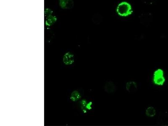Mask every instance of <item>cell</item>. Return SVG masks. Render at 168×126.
<instances>
[{
    "instance_id": "obj_3",
    "label": "cell",
    "mask_w": 168,
    "mask_h": 126,
    "mask_svg": "<svg viewBox=\"0 0 168 126\" xmlns=\"http://www.w3.org/2000/svg\"><path fill=\"white\" fill-rule=\"evenodd\" d=\"M126 89L128 93H134L138 90V85L135 81H131L128 82L126 84Z\"/></svg>"
},
{
    "instance_id": "obj_10",
    "label": "cell",
    "mask_w": 168,
    "mask_h": 126,
    "mask_svg": "<svg viewBox=\"0 0 168 126\" xmlns=\"http://www.w3.org/2000/svg\"><path fill=\"white\" fill-rule=\"evenodd\" d=\"M80 95L79 93L77 91H75L72 94L71 99H72L73 100H74V101H76V100H78L80 98Z\"/></svg>"
},
{
    "instance_id": "obj_4",
    "label": "cell",
    "mask_w": 168,
    "mask_h": 126,
    "mask_svg": "<svg viewBox=\"0 0 168 126\" xmlns=\"http://www.w3.org/2000/svg\"><path fill=\"white\" fill-rule=\"evenodd\" d=\"M152 14L149 13L143 14L140 17L141 23L145 25L149 24L150 22H152Z\"/></svg>"
},
{
    "instance_id": "obj_2",
    "label": "cell",
    "mask_w": 168,
    "mask_h": 126,
    "mask_svg": "<svg viewBox=\"0 0 168 126\" xmlns=\"http://www.w3.org/2000/svg\"><path fill=\"white\" fill-rule=\"evenodd\" d=\"M152 80L155 85L159 86L163 85L166 79L164 77V72L162 69L158 68L154 72Z\"/></svg>"
},
{
    "instance_id": "obj_5",
    "label": "cell",
    "mask_w": 168,
    "mask_h": 126,
    "mask_svg": "<svg viewBox=\"0 0 168 126\" xmlns=\"http://www.w3.org/2000/svg\"><path fill=\"white\" fill-rule=\"evenodd\" d=\"M117 90V87L114 83L111 81H109L106 83L104 85V91L108 93H115Z\"/></svg>"
},
{
    "instance_id": "obj_8",
    "label": "cell",
    "mask_w": 168,
    "mask_h": 126,
    "mask_svg": "<svg viewBox=\"0 0 168 126\" xmlns=\"http://www.w3.org/2000/svg\"><path fill=\"white\" fill-rule=\"evenodd\" d=\"M156 110L153 106H149L146 109V115L148 117H153L156 115Z\"/></svg>"
},
{
    "instance_id": "obj_1",
    "label": "cell",
    "mask_w": 168,
    "mask_h": 126,
    "mask_svg": "<svg viewBox=\"0 0 168 126\" xmlns=\"http://www.w3.org/2000/svg\"><path fill=\"white\" fill-rule=\"evenodd\" d=\"M116 12L119 16L125 17L131 15L133 11L130 3L127 2L123 1L117 5Z\"/></svg>"
},
{
    "instance_id": "obj_7",
    "label": "cell",
    "mask_w": 168,
    "mask_h": 126,
    "mask_svg": "<svg viewBox=\"0 0 168 126\" xmlns=\"http://www.w3.org/2000/svg\"><path fill=\"white\" fill-rule=\"evenodd\" d=\"M63 61L66 64H71L74 62L73 55L70 53H66L64 56Z\"/></svg>"
},
{
    "instance_id": "obj_6",
    "label": "cell",
    "mask_w": 168,
    "mask_h": 126,
    "mask_svg": "<svg viewBox=\"0 0 168 126\" xmlns=\"http://www.w3.org/2000/svg\"><path fill=\"white\" fill-rule=\"evenodd\" d=\"M59 3L63 9H70L73 6V2L72 0H60Z\"/></svg>"
},
{
    "instance_id": "obj_9",
    "label": "cell",
    "mask_w": 168,
    "mask_h": 126,
    "mask_svg": "<svg viewBox=\"0 0 168 126\" xmlns=\"http://www.w3.org/2000/svg\"><path fill=\"white\" fill-rule=\"evenodd\" d=\"M93 20L95 24H99L102 22L103 19H102V16L101 15L97 14H95L93 17Z\"/></svg>"
}]
</instances>
